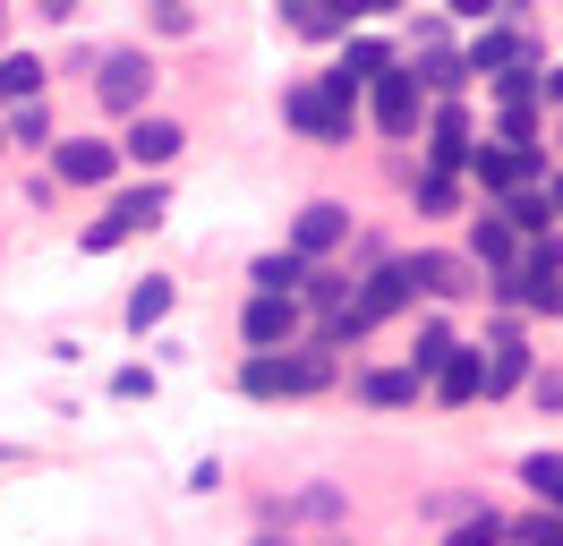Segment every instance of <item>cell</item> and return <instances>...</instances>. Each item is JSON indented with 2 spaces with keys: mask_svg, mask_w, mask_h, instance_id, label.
<instances>
[{
  "mask_svg": "<svg viewBox=\"0 0 563 546\" xmlns=\"http://www.w3.org/2000/svg\"><path fill=\"white\" fill-rule=\"evenodd\" d=\"M521 61H538V43H529L521 26H487L470 52H461V68H470V77H504V68H521Z\"/></svg>",
  "mask_w": 563,
  "mask_h": 546,
  "instance_id": "cell-10",
  "label": "cell"
},
{
  "mask_svg": "<svg viewBox=\"0 0 563 546\" xmlns=\"http://www.w3.org/2000/svg\"><path fill=\"white\" fill-rule=\"evenodd\" d=\"M43 18H77V0H43Z\"/></svg>",
  "mask_w": 563,
  "mask_h": 546,
  "instance_id": "cell-36",
  "label": "cell"
},
{
  "mask_svg": "<svg viewBox=\"0 0 563 546\" xmlns=\"http://www.w3.org/2000/svg\"><path fill=\"white\" fill-rule=\"evenodd\" d=\"M504 9H529V0H504Z\"/></svg>",
  "mask_w": 563,
  "mask_h": 546,
  "instance_id": "cell-40",
  "label": "cell"
},
{
  "mask_svg": "<svg viewBox=\"0 0 563 546\" xmlns=\"http://www.w3.org/2000/svg\"><path fill=\"white\" fill-rule=\"evenodd\" d=\"M43 129H52V120H43V102H18V111L0 120V136H18V145H43Z\"/></svg>",
  "mask_w": 563,
  "mask_h": 546,
  "instance_id": "cell-27",
  "label": "cell"
},
{
  "mask_svg": "<svg viewBox=\"0 0 563 546\" xmlns=\"http://www.w3.org/2000/svg\"><path fill=\"white\" fill-rule=\"evenodd\" d=\"M504 538H512V521H504V512H470V521H461V529H453V538H444V546H504Z\"/></svg>",
  "mask_w": 563,
  "mask_h": 546,
  "instance_id": "cell-24",
  "label": "cell"
},
{
  "mask_svg": "<svg viewBox=\"0 0 563 546\" xmlns=\"http://www.w3.org/2000/svg\"><path fill=\"white\" fill-rule=\"evenodd\" d=\"M333 384V350H247L240 393L247 402H299V393H324Z\"/></svg>",
  "mask_w": 563,
  "mask_h": 546,
  "instance_id": "cell-1",
  "label": "cell"
},
{
  "mask_svg": "<svg viewBox=\"0 0 563 546\" xmlns=\"http://www.w3.org/2000/svg\"><path fill=\"white\" fill-rule=\"evenodd\" d=\"M299 299H317V316L333 325V316L351 307V282H342V273H308V291H299Z\"/></svg>",
  "mask_w": 563,
  "mask_h": 546,
  "instance_id": "cell-25",
  "label": "cell"
},
{
  "mask_svg": "<svg viewBox=\"0 0 563 546\" xmlns=\"http://www.w3.org/2000/svg\"><path fill=\"white\" fill-rule=\"evenodd\" d=\"M470 256H478V265H495V273H512V265H521V231H512V222L487 205V214L470 222Z\"/></svg>",
  "mask_w": 563,
  "mask_h": 546,
  "instance_id": "cell-16",
  "label": "cell"
},
{
  "mask_svg": "<svg viewBox=\"0 0 563 546\" xmlns=\"http://www.w3.org/2000/svg\"><path fill=\"white\" fill-rule=\"evenodd\" d=\"M172 282H163V273H145L137 291H129V334H154V325H163V316H172Z\"/></svg>",
  "mask_w": 563,
  "mask_h": 546,
  "instance_id": "cell-18",
  "label": "cell"
},
{
  "mask_svg": "<svg viewBox=\"0 0 563 546\" xmlns=\"http://www.w3.org/2000/svg\"><path fill=\"white\" fill-rule=\"evenodd\" d=\"M163 205H172V197H163V179H145V188H129V197H111V214L77 239V248H86V256H103V248H120L129 231H154V222H163Z\"/></svg>",
  "mask_w": 563,
  "mask_h": 546,
  "instance_id": "cell-3",
  "label": "cell"
},
{
  "mask_svg": "<svg viewBox=\"0 0 563 546\" xmlns=\"http://www.w3.org/2000/svg\"><path fill=\"white\" fill-rule=\"evenodd\" d=\"M95 95H103V111H129V120H145V95H154V61H145V52H103V77H95Z\"/></svg>",
  "mask_w": 563,
  "mask_h": 546,
  "instance_id": "cell-4",
  "label": "cell"
},
{
  "mask_svg": "<svg viewBox=\"0 0 563 546\" xmlns=\"http://www.w3.org/2000/svg\"><path fill=\"white\" fill-rule=\"evenodd\" d=\"M538 205H547V222L563 231V171H547V179H538Z\"/></svg>",
  "mask_w": 563,
  "mask_h": 546,
  "instance_id": "cell-32",
  "label": "cell"
},
{
  "mask_svg": "<svg viewBox=\"0 0 563 546\" xmlns=\"http://www.w3.org/2000/svg\"><path fill=\"white\" fill-rule=\"evenodd\" d=\"M478 384H487V393H521V384H529V341H521V325H495V341L478 350Z\"/></svg>",
  "mask_w": 563,
  "mask_h": 546,
  "instance_id": "cell-8",
  "label": "cell"
},
{
  "mask_svg": "<svg viewBox=\"0 0 563 546\" xmlns=\"http://www.w3.org/2000/svg\"><path fill=\"white\" fill-rule=\"evenodd\" d=\"M111 393H120V402H154V368H120Z\"/></svg>",
  "mask_w": 563,
  "mask_h": 546,
  "instance_id": "cell-30",
  "label": "cell"
},
{
  "mask_svg": "<svg viewBox=\"0 0 563 546\" xmlns=\"http://www.w3.org/2000/svg\"><path fill=\"white\" fill-rule=\"evenodd\" d=\"M111 171H120V145H103V136H69L60 145V179L69 188H103Z\"/></svg>",
  "mask_w": 563,
  "mask_h": 546,
  "instance_id": "cell-14",
  "label": "cell"
},
{
  "mask_svg": "<svg viewBox=\"0 0 563 546\" xmlns=\"http://www.w3.org/2000/svg\"><path fill=\"white\" fill-rule=\"evenodd\" d=\"M240 334H247V350H290V334H299V299H247Z\"/></svg>",
  "mask_w": 563,
  "mask_h": 546,
  "instance_id": "cell-11",
  "label": "cell"
},
{
  "mask_svg": "<svg viewBox=\"0 0 563 546\" xmlns=\"http://www.w3.org/2000/svg\"><path fill=\"white\" fill-rule=\"evenodd\" d=\"M376 129H385V136H410V129H419V68L393 61L385 77H376Z\"/></svg>",
  "mask_w": 563,
  "mask_h": 546,
  "instance_id": "cell-9",
  "label": "cell"
},
{
  "mask_svg": "<svg viewBox=\"0 0 563 546\" xmlns=\"http://www.w3.org/2000/svg\"><path fill=\"white\" fill-rule=\"evenodd\" d=\"M179 145H188V129H179V120H129V136H120V154H129V163H145V171H163Z\"/></svg>",
  "mask_w": 563,
  "mask_h": 546,
  "instance_id": "cell-15",
  "label": "cell"
},
{
  "mask_svg": "<svg viewBox=\"0 0 563 546\" xmlns=\"http://www.w3.org/2000/svg\"><path fill=\"white\" fill-rule=\"evenodd\" d=\"M43 77H52V68H43L35 52H0V102H35Z\"/></svg>",
  "mask_w": 563,
  "mask_h": 546,
  "instance_id": "cell-20",
  "label": "cell"
},
{
  "mask_svg": "<svg viewBox=\"0 0 563 546\" xmlns=\"http://www.w3.org/2000/svg\"><path fill=\"white\" fill-rule=\"evenodd\" d=\"M282 9H290V26H299V34H342V18H333L324 0H282Z\"/></svg>",
  "mask_w": 563,
  "mask_h": 546,
  "instance_id": "cell-26",
  "label": "cell"
},
{
  "mask_svg": "<svg viewBox=\"0 0 563 546\" xmlns=\"http://www.w3.org/2000/svg\"><path fill=\"white\" fill-rule=\"evenodd\" d=\"M385 68H393L385 43H376V34H351V43H342V68H333V77H317V86H324V95H342V102H358V86H376Z\"/></svg>",
  "mask_w": 563,
  "mask_h": 546,
  "instance_id": "cell-7",
  "label": "cell"
},
{
  "mask_svg": "<svg viewBox=\"0 0 563 546\" xmlns=\"http://www.w3.org/2000/svg\"><path fill=\"white\" fill-rule=\"evenodd\" d=\"M461 341H453V325H427L419 341H410V375H419V384H435V375H444V359H453Z\"/></svg>",
  "mask_w": 563,
  "mask_h": 546,
  "instance_id": "cell-22",
  "label": "cell"
},
{
  "mask_svg": "<svg viewBox=\"0 0 563 546\" xmlns=\"http://www.w3.org/2000/svg\"><path fill=\"white\" fill-rule=\"evenodd\" d=\"M401 265H410V291H427V299H461V291H478V282H470V265H461V256H444V248L401 256Z\"/></svg>",
  "mask_w": 563,
  "mask_h": 546,
  "instance_id": "cell-12",
  "label": "cell"
},
{
  "mask_svg": "<svg viewBox=\"0 0 563 546\" xmlns=\"http://www.w3.org/2000/svg\"><path fill=\"white\" fill-rule=\"evenodd\" d=\"M453 197H461V188L444 179V171H427V179H419V205H427V214H453Z\"/></svg>",
  "mask_w": 563,
  "mask_h": 546,
  "instance_id": "cell-29",
  "label": "cell"
},
{
  "mask_svg": "<svg viewBox=\"0 0 563 546\" xmlns=\"http://www.w3.org/2000/svg\"><path fill=\"white\" fill-rule=\"evenodd\" d=\"M538 102H563V68H547V77H538Z\"/></svg>",
  "mask_w": 563,
  "mask_h": 546,
  "instance_id": "cell-34",
  "label": "cell"
},
{
  "mask_svg": "<svg viewBox=\"0 0 563 546\" xmlns=\"http://www.w3.org/2000/svg\"><path fill=\"white\" fill-rule=\"evenodd\" d=\"M256 546H290V538H256Z\"/></svg>",
  "mask_w": 563,
  "mask_h": 546,
  "instance_id": "cell-38",
  "label": "cell"
},
{
  "mask_svg": "<svg viewBox=\"0 0 563 546\" xmlns=\"http://www.w3.org/2000/svg\"><path fill=\"white\" fill-rule=\"evenodd\" d=\"M470 179H478L495 205L529 197V188L547 179V154H538V145H470Z\"/></svg>",
  "mask_w": 563,
  "mask_h": 546,
  "instance_id": "cell-2",
  "label": "cell"
},
{
  "mask_svg": "<svg viewBox=\"0 0 563 546\" xmlns=\"http://www.w3.org/2000/svg\"><path fill=\"white\" fill-rule=\"evenodd\" d=\"M282 120L308 129V136H324V145H351V102L324 95V86H290V95H282Z\"/></svg>",
  "mask_w": 563,
  "mask_h": 546,
  "instance_id": "cell-5",
  "label": "cell"
},
{
  "mask_svg": "<svg viewBox=\"0 0 563 546\" xmlns=\"http://www.w3.org/2000/svg\"><path fill=\"white\" fill-rule=\"evenodd\" d=\"M521 478L538 487V504H547V512H563V452H529Z\"/></svg>",
  "mask_w": 563,
  "mask_h": 546,
  "instance_id": "cell-23",
  "label": "cell"
},
{
  "mask_svg": "<svg viewBox=\"0 0 563 546\" xmlns=\"http://www.w3.org/2000/svg\"><path fill=\"white\" fill-rule=\"evenodd\" d=\"M308 256H290V248H282V256H256V273H247V282H256V299H299V291H308Z\"/></svg>",
  "mask_w": 563,
  "mask_h": 546,
  "instance_id": "cell-17",
  "label": "cell"
},
{
  "mask_svg": "<svg viewBox=\"0 0 563 546\" xmlns=\"http://www.w3.org/2000/svg\"><path fill=\"white\" fill-rule=\"evenodd\" d=\"M351 239V205H333V197H317V205H299V222H290V256H333Z\"/></svg>",
  "mask_w": 563,
  "mask_h": 546,
  "instance_id": "cell-6",
  "label": "cell"
},
{
  "mask_svg": "<svg viewBox=\"0 0 563 546\" xmlns=\"http://www.w3.org/2000/svg\"><path fill=\"white\" fill-rule=\"evenodd\" d=\"M529 393H538L547 410H563V375L555 368H529Z\"/></svg>",
  "mask_w": 563,
  "mask_h": 546,
  "instance_id": "cell-31",
  "label": "cell"
},
{
  "mask_svg": "<svg viewBox=\"0 0 563 546\" xmlns=\"http://www.w3.org/2000/svg\"><path fill=\"white\" fill-rule=\"evenodd\" d=\"M0 26H9V0H0Z\"/></svg>",
  "mask_w": 563,
  "mask_h": 546,
  "instance_id": "cell-39",
  "label": "cell"
},
{
  "mask_svg": "<svg viewBox=\"0 0 563 546\" xmlns=\"http://www.w3.org/2000/svg\"><path fill=\"white\" fill-rule=\"evenodd\" d=\"M478 393H487V384H478V350H453V359H444V375H435V402L461 410V402H478Z\"/></svg>",
  "mask_w": 563,
  "mask_h": 546,
  "instance_id": "cell-19",
  "label": "cell"
},
{
  "mask_svg": "<svg viewBox=\"0 0 563 546\" xmlns=\"http://www.w3.org/2000/svg\"><path fill=\"white\" fill-rule=\"evenodd\" d=\"M495 0H453V18H487Z\"/></svg>",
  "mask_w": 563,
  "mask_h": 546,
  "instance_id": "cell-35",
  "label": "cell"
},
{
  "mask_svg": "<svg viewBox=\"0 0 563 546\" xmlns=\"http://www.w3.org/2000/svg\"><path fill=\"white\" fill-rule=\"evenodd\" d=\"M358 393H367L376 410H401V402H419V375H410V368H367V375H358Z\"/></svg>",
  "mask_w": 563,
  "mask_h": 546,
  "instance_id": "cell-21",
  "label": "cell"
},
{
  "mask_svg": "<svg viewBox=\"0 0 563 546\" xmlns=\"http://www.w3.org/2000/svg\"><path fill=\"white\" fill-rule=\"evenodd\" d=\"M0 452H9V444H0Z\"/></svg>",
  "mask_w": 563,
  "mask_h": 546,
  "instance_id": "cell-41",
  "label": "cell"
},
{
  "mask_svg": "<svg viewBox=\"0 0 563 546\" xmlns=\"http://www.w3.org/2000/svg\"><path fill=\"white\" fill-rule=\"evenodd\" d=\"M512 546H563V512H529L512 529Z\"/></svg>",
  "mask_w": 563,
  "mask_h": 546,
  "instance_id": "cell-28",
  "label": "cell"
},
{
  "mask_svg": "<svg viewBox=\"0 0 563 546\" xmlns=\"http://www.w3.org/2000/svg\"><path fill=\"white\" fill-rule=\"evenodd\" d=\"M154 9H188V0H154Z\"/></svg>",
  "mask_w": 563,
  "mask_h": 546,
  "instance_id": "cell-37",
  "label": "cell"
},
{
  "mask_svg": "<svg viewBox=\"0 0 563 546\" xmlns=\"http://www.w3.org/2000/svg\"><path fill=\"white\" fill-rule=\"evenodd\" d=\"M324 9H333L342 26H358V18H376V9H393V0H324Z\"/></svg>",
  "mask_w": 563,
  "mask_h": 546,
  "instance_id": "cell-33",
  "label": "cell"
},
{
  "mask_svg": "<svg viewBox=\"0 0 563 546\" xmlns=\"http://www.w3.org/2000/svg\"><path fill=\"white\" fill-rule=\"evenodd\" d=\"M461 163H470V111L444 102V111H435V129H427V171H444V179H453Z\"/></svg>",
  "mask_w": 563,
  "mask_h": 546,
  "instance_id": "cell-13",
  "label": "cell"
}]
</instances>
